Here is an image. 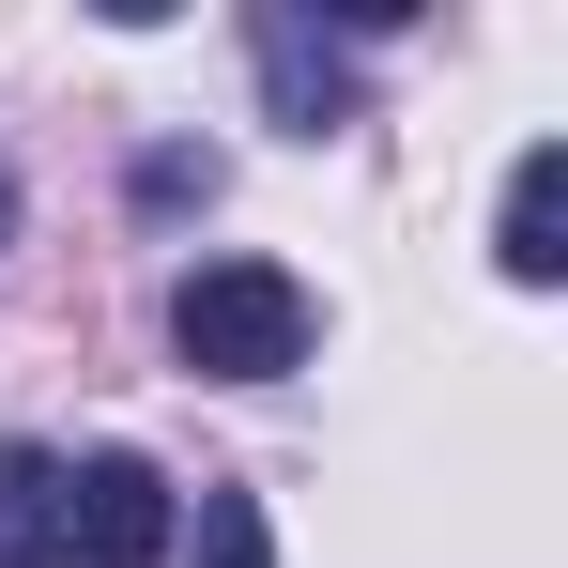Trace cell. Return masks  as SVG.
Masks as SVG:
<instances>
[{"label":"cell","mask_w":568,"mask_h":568,"mask_svg":"<svg viewBox=\"0 0 568 568\" xmlns=\"http://www.w3.org/2000/svg\"><path fill=\"white\" fill-rule=\"evenodd\" d=\"M0 231H16V185H0Z\"/></svg>","instance_id":"obj_7"},{"label":"cell","mask_w":568,"mask_h":568,"mask_svg":"<svg viewBox=\"0 0 568 568\" xmlns=\"http://www.w3.org/2000/svg\"><path fill=\"white\" fill-rule=\"evenodd\" d=\"M170 354L200 384H277V369H307V292L277 262H200L170 292Z\"/></svg>","instance_id":"obj_1"},{"label":"cell","mask_w":568,"mask_h":568,"mask_svg":"<svg viewBox=\"0 0 568 568\" xmlns=\"http://www.w3.org/2000/svg\"><path fill=\"white\" fill-rule=\"evenodd\" d=\"M0 568H62V462L0 446Z\"/></svg>","instance_id":"obj_5"},{"label":"cell","mask_w":568,"mask_h":568,"mask_svg":"<svg viewBox=\"0 0 568 568\" xmlns=\"http://www.w3.org/2000/svg\"><path fill=\"white\" fill-rule=\"evenodd\" d=\"M200 568H262V491H200Z\"/></svg>","instance_id":"obj_6"},{"label":"cell","mask_w":568,"mask_h":568,"mask_svg":"<svg viewBox=\"0 0 568 568\" xmlns=\"http://www.w3.org/2000/svg\"><path fill=\"white\" fill-rule=\"evenodd\" d=\"M62 568H170V476L139 446L62 462Z\"/></svg>","instance_id":"obj_2"},{"label":"cell","mask_w":568,"mask_h":568,"mask_svg":"<svg viewBox=\"0 0 568 568\" xmlns=\"http://www.w3.org/2000/svg\"><path fill=\"white\" fill-rule=\"evenodd\" d=\"M246 47H262V93H277L292 139H338V123H354V62H338L307 16H246Z\"/></svg>","instance_id":"obj_3"},{"label":"cell","mask_w":568,"mask_h":568,"mask_svg":"<svg viewBox=\"0 0 568 568\" xmlns=\"http://www.w3.org/2000/svg\"><path fill=\"white\" fill-rule=\"evenodd\" d=\"M491 262H507L523 292L568 277V139H538V154L507 170V231H491Z\"/></svg>","instance_id":"obj_4"}]
</instances>
